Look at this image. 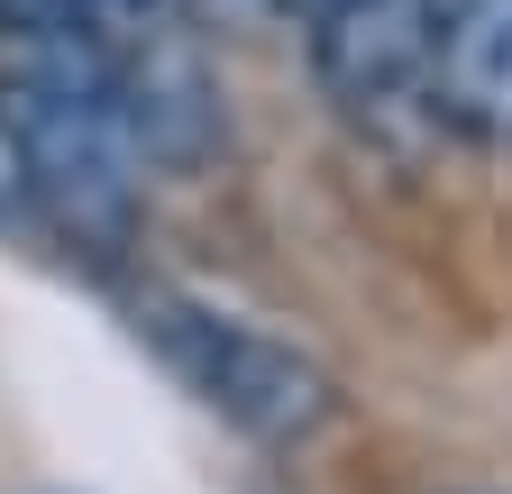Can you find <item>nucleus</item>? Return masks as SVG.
<instances>
[{
    "mask_svg": "<svg viewBox=\"0 0 512 494\" xmlns=\"http://www.w3.org/2000/svg\"><path fill=\"white\" fill-rule=\"evenodd\" d=\"M311 65L357 119L421 110L439 101V10L430 0H339L311 19Z\"/></svg>",
    "mask_w": 512,
    "mask_h": 494,
    "instance_id": "7ed1b4c3",
    "label": "nucleus"
},
{
    "mask_svg": "<svg viewBox=\"0 0 512 494\" xmlns=\"http://www.w3.org/2000/svg\"><path fill=\"white\" fill-rule=\"evenodd\" d=\"M439 110L512 147V0H458L439 28Z\"/></svg>",
    "mask_w": 512,
    "mask_h": 494,
    "instance_id": "39448f33",
    "label": "nucleus"
},
{
    "mask_svg": "<svg viewBox=\"0 0 512 494\" xmlns=\"http://www.w3.org/2000/svg\"><path fill=\"white\" fill-rule=\"evenodd\" d=\"M430 10H439V28H448V10H458V0H430Z\"/></svg>",
    "mask_w": 512,
    "mask_h": 494,
    "instance_id": "9d476101",
    "label": "nucleus"
},
{
    "mask_svg": "<svg viewBox=\"0 0 512 494\" xmlns=\"http://www.w3.org/2000/svg\"><path fill=\"white\" fill-rule=\"evenodd\" d=\"M110 10H119V19H138V28H147V10H156V0H110Z\"/></svg>",
    "mask_w": 512,
    "mask_h": 494,
    "instance_id": "1a4fd4ad",
    "label": "nucleus"
},
{
    "mask_svg": "<svg viewBox=\"0 0 512 494\" xmlns=\"http://www.w3.org/2000/svg\"><path fill=\"white\" fill-rule=\"evenodd\" d=\"M37 220V193H28V165H19V138L0 129V229H28Z\"/></svg>",
    "mask_w": 512,
    "mask_h": 494,
    "instance_id": "423d86ee",
    "label": "nucleus"
},
{
    "mask_svg": "<svg viewBox=\"0 0 512 494\" xmlns=\"http://www.w3.org/2000/svg\"><path fill=\"white\" fill-rule=\"evenodd\" d=\"M275 10H293V19H302V28H311V19H320V10H339V0H275Z\"/></svg>",
    "mask_w": 512,
    "mask_h": 494,
    "instance_id": "0eeeda50",
    "label": "nucleus"
},
{
    "mask_svg": "<svg viewBox=\"0 0 512 494\" xmlns=\"http://www.w3.org/2000/svg\"><path fill=\"white\" fill-rule=\"evenodd\" d=\"M0 129L19 138L28 193L64 238L110 257L138 229L147 156L119 110V46L110 37H19L10 83H0Z\"/></svg>",
    "mask_w": 512,
    "mask_h": 494,
    "instance_id": "f257e3e1",
    "label": "nucleus"
},
{
    "mask_svg": "<svg viewBox=\"0 0 512 494\" xmlns=\"http://www.w3.org/2000/svg\"><path fill=\"white\" fill-rule=\"evenodd\" d=\"M211 10H220V19H238V10H275V0H211Z\"/></svg>",
    "mask_w": 512,
    "mask_h": 494,
    "instance_id": "6e6552de",
    "label": "nucleus"
},
{
    "mask_svg": "<svg viewBox=\"0 0 512 494\" xmlns=\"http://www.w3.org/2000/svg\"><path fill=\"white\" fill-rule=\"evenodd\" d=\"M119 110H128V138H138L147 165H202L220 138V92L183 37L119 46Z\"/></svg>",
    "mask_w": 512,
    "mask_h": 494,
    "instance_id": "20e7f679",
    "label": "nucleus"
},
{
    "mask_svg": "<svg viewBox=\"0 0 512 494\" xmlns=\"http://www.w3.org/2000/svg\"><path fill=\"white\" fill-rule=\"evenodd\" d=\"M128 321H138V339L165 357V376H183L192 403H211L229 430H247V440H266V449L311 440V430L339 412L330 366H320L311 348H293L284 330L247 321V312H220V302H202V293L156 284V293L128 302Z\"/></svg>",
    "mask_w": 512,
    "mask_h": 494,
    "instance_id": "f03ea898",
    "label": "nucleus"
}]
</instances>
